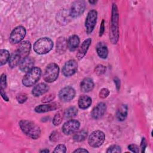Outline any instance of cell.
<instances>
[{
  "mask_svg": "<svg viewBox=\"0 0 153 153\" xmlns=\"http://www.w3.org/2000/svg\"><path fill=\"white\" fill-rule=\"evenodd\" d=\"M109 39L113 44H116L119 39V13L115 4L112 7Z\"/></svg>",
  "mask_w": 153,
  "mask_h": 153,
  "instance_id": "6da1fadb",
  "label": "cell"
},
{
  "mask_svg": "<svg viewBox=\"0 0 153 153\" xmlns=\"http://www.w3.org/2000/svg\"><path fill=\"white\" fill-rule=\"evenodd\" d=\"M19 126L23 133L32 139H37L40 136L39 127L31 121L22 120L19 122Z\"/></svg>",
  "mask_w": 153,
  "mask_h": 153,
  "instance_id": "7a4b0ae2",
  "label": "cell"
},
{
  "mask_svg": "<svg viewBox=\"0 0 153 153\" xmlns=\"http://www.w3.org/2000/svg\"><path fill=\"white\" fill-rule=\"evenodd\" d=\"M53 47V41L47 37L38 39L33 44V50L38 54H47L52 50Z\"/></svg>",
  "mask_w": 153,
  "mask_h": 153,
  "instance_id": "3957f363",
  "label": "cell"
},
{
  "mask_svg": "<svg viewBox=\"0 0 153 153\" xmlns=\"http://www.w3.org/2000/svg\"><path fill=\"white\" fill-rule=\"evenodd\" d=\"M41 70L38 67H33L27 72L22 79V84L26 87H31L35 84L40 79Z\"/></svg>",
  "mask_w": 153,
  "mask_h": 153,
  "instance_id": "277c9868",
  "label": "cell"
},
{
  "mask_svg": "<svg viewBox=\"0 0 153 153\" xmlns=\"http://www.w3.org/2000/svg\"><path fill=\"white\" fill-rule=\"evenodd\" d=\"M59 67L55 63H50L45 68L44 72V79L47 82H52L56 80L59 76Z\"/></svg>",
  "mask_w": 153,
  "mask_h": 153,
  "instance_id": "5b68a950",
  "label": "cell"
},
{
  "mask_svg": "<svg viewBox=\"0 0 153 153\" xmlns=\"http://www.w3.org/2000/svg\"><path fill=\"white\" fill-rule=\"evenodd\" d=\"M105 135L102 131L95 130L93 131L88 137V143L93 148L100 146L104 142Z\"/></svg>",
  "mask_w": 153,
  "mask_h": 153,
  "instance_id": "8992f818",
  "label": "cell"
},
{
  "mask_svg": "<svg viewBox=\"0 0 153 153\" xmlns=\"http://www.w3.org/2000/svg\"><path fill=\"white\" fill-rule=\"evenodd\" d=\"M26 29L23 26L16 27L11 32L10 36V41L11 44H17L21 42L26 35Z\"/></svg>",
  "mask_w": 153,
  "mask_h": 153,
  "instance_id": "52a82bcc",
  "label": "cell"
},
{
  "mask_svg": "<svg viewBox=\"0 0 153 153\" xmlns=\"http://www.w3.org/2000/svg\"><path fill=\"white\" fill-rule=\"evenodd\" d=\"M97 18V12L94 10H90L87 16L85 26L86 28V32L88 34L91 33L93 30L95 25L96 24Z\"/></svg>",
  "mask_w": 153,
  "mask_h": 153,
  "instance_id": "ba28073f",
  "label": "cell"
},
{
  "mask_svg": "<svg viewBox=\"0 0 153 153\" xmlns=\"http://www.w3.org/2000/svg\"><path fill=\"white\" fill-rule=\"evenodd\" d=\"M85 8V2L84 1H76L74 2L70 9L69 15L72 18L80 16L84 11Z\"/></svg>",
  "mask_w": 153,
  "mask_h": 153,
  "instance_id": "9c48e42d",
  "label": "cell"
},
{
  "mask_svg": "<svg viewBox=\"0 0 153 153\" xmlns=\"http://www.w3.org/2000/svg\"><path fill=\"white\" fill-rule=\"evenodd\" d=\"M79 127L80 123L78 120H70L64 123L62 126V131L65 134L69 135L76 131Z\"/></svg>",
  "mask_w": 153,
  "mask_h": 153,
  "instance_id": "30bf717a",
  "label": "cell"
},
{
  "mask_svg": "<svg viewBox=\"0 0 153 153\" xmlns=\"http://www.w3.org/2000/svg\"><path fill=\"white\" fill-rule=\"evenodd\" d=\"M78 69V63L75 60H69L65 63L63 68L62 73L66 77L71 76L75 74Z\"/></svg>",
  "mask_w": 153,
  "mask_h": 153,
  "instance_id": "8fae6325",
  "label": "cell"
},
{
  "mask_svg": "<svg viewBox=\"0 0 153 153\" xmlns=\"http://www.w3.org/2000/svg\"><path fill=\"white\" fill-rule=\"evenodd\" d=\"M75 90L70 86H67L61 89L59 93V97L63 102H69L74 98Z\"/></svg>",
  "mask_w": 153,
  "mask_h": 153,
  "instance_id": "7c38bea8",
  "label": "cell"
},
{
  "mask_svg": "<svg viewBox=\"0 0 153 153\" xmlns=\"http://www.w3.org/2000/svg\"><path fill=\"white\" fill-rule=\"evenodd\" d=\"M106 110V105L104 102H100L96 106H95L91 112V115L93 118L97 120L101 118Z\"/></svg>",
  "mask_w": 153,
  "mask_h": 153,
  "instance_id": "4fadbf2b",
  "label": "cell"
},
{
  "mask_svg": "<svg viewBox=\"0 0 153 153\" xmlns=\"http://www.w3.org/2000/svg\"><path fill=\"white\" fill-rule=\"evenodd\" d=\"M34 59L31 57H26L20 61L19 68L20 70L23 72H27L30 71L32 68H33L34 65Z\"/></svg>",
  "mask_w": 153,
  "mask_h": 153,
  "instance_id": "5bb4252c",
  "label": "cell"
},
{
  "mask_svg": "<svg viewBox=\"0 0 153 153\" xmlns=\"http://www.w3.org/2000/svg\"><path fill=\"white\" fill-rule=\"evenodd\" d=\"M30 48L31 44L28 41H24L20 44L17 50L19 52L22 59L27 57L30 51Z\"/></svg>",
  "mask_w": 153,
  "mask_h": 153,
  "instance_id": "9a60e30c",
  "label": "cell"
},
{
  "mask_svg": "<svg viewBox=\"0 0 153 153\" xmlns=\"http://www.w3.org/2000/svg\"><path fill=\"white\" fill-rule=\"evenodd\" d=\"M48 85L45 83L41 82L37 84L33 88L32 94L35 97H38L47 93L48 91Z\"/></svg>",
  "mask_w": 153,
  "mask_h": 153,
  "instance_id": "2e32d148",
  "label": "cell"
},
{
  "mask_svg": "<svg viewBox=\"0 0 153 153\" xmlns=\"http://www.w3.org/2000/svg\"><path fill=\"white\" fill-rule=\"evenodd\" d=\"M58 108V103H52L50 104L40 105L35 108V111L38 113H44L51 111H54Z\"/></svg>",
  "mask_w": 153,
  "mask_h": 153,
  "instance_id": "e0dca14e",
  "label": "cell"
},
{
  "mask_svg": "<svg viewBox=\"0 0 153 153\" xmlns=\"http://www.w3.org/2000/svg\"><path fill=\"white\" fill-rule=\"evenodd\" d=\"M91 43V39L90 38H87L82 42L76 54V57L79 60H81L84 57V56L85 55Z\"/></svg>",
  "mask_w": 153,
  "mask_h": 153,
  "instance_id": "ac0fdd59",
  "label": "cell"
},
{
  "mask_svg": "<svg viewBox=\"0 0 153 153\" xmlns=\"http://www.w3.org/2000/svg\"><path fill=\"white\" fill-rule=\"evenodd\" d=\"M68 47V41L66 38L60 36L56 41V51L59 54L64 53Z\"/></svg>",
  "mask_w": 153,
  "mask_h": 153,
  "instance_id": "d6986e66",
  "label": "cell"
},
{
  "mask_svg": "<svg viewBox=\"0 0 153 153\" xmlns=\"http://www.w3.org/2000/svg\"><path fill=\"white\" fill-rule=\"evenodd\" d=\"M94 88V82L90 78H85L80 84L81 90L84 93H87L93 90Z\"/></svg>",
  "mask_w": 153,
  "mask_h": 153,
  "instance_id": "ffe728a7",
  "label": "cell"
},
{
  "mask_svg": "<svg viewBox=\"0 0 153 153\" xmlns=\"http://www.w3.org/2000/svg\"><path fill=\"white\" fill-rule=\"evenodd\" d=\"M128 114V107L127 105H121L117 109L116 112V118L120 121H123L126 120Z\"/></svg>",
  "mask_w": 153,
  "mask_h": 153,
  "instance_id": "44dd1931",
  "label": "cell"
},
{
  "mask_svg": "<svg viewBox=\"0 0 153 153\" xmlns=\"http://www.w3.org/2000/svg\"><path fill=\"white\" fill-rule=\"evenodd\" d=\"M22 59V57L18 51V50H16L14 51L12 54L11 55L9 60H8V65L11 68H15L17 65H19Z\"/></svg>",
  "mask_w": 153,
  "mask_h": 153,
  "instance_id": "7402d4cb",
  "label": "cell"
},
{
  "mask_svg": "<svg viewBox=\"0 0 153 153\" xmlns=\"http://www.w3.org/2000/svg\"><path fill=\"white\" fill-rule=\"evenodd\" d=\"M91 104V99L87 95H81L78 99V105L80 109H85L90 107Z\"/></svg>",
  "mask_w": 153,
  "mask_h": 153,
  "instance_id": "603a6c76",
  "label": "cell"
},
{
  "mask_svg": "<svg viewBox=\"0 0 153 153\" xmlns=\"http://www.w3.org/2000/svg\"><path fill=\"white\" fill-rule=\"evenodd\" d=\"M79 44V38L76 35L71 36L68 41V47L71 51H74L76 50Z\"/></svg>",
  "mask_w": 153,
  "mask_h": 153,
  "instance_id": "cb8c5ba5",
  "label": "cell"
},
{
  "mask_svg": "<svg viewBox=\"0 0 153 153\" xmlns=\"http://www.w3.org/2000/svg\"><path fill=\"white\" fill-rule=\"evenodd\" d=\"M96 52L98 56L103 59L107 58L108 55V50L107 47L102 42H99L96 46Z\"/></svg>",
  "mask_w": 153,
  "mask_h": 153,
  "instance_id": "d4e9b609",
  "label": "cell"
},
{
  "mask_svg": "<svg viewBox=\"0 0 153 153\" xmlns=\"http://www.w3.org/2000/svg\"><path fill=\"white\" fill-rule=\"evenodd\" d=\"M78 114V109L75 106H71L66 109L64 113L65 118L69 119L75 117Z\"/></svg>",
  "mask_w": 153,
  "mask_h": 153,
  "instance_id": "484cf974",
  "label": "cell"
},
{
  "mask_svg": "<svg viewBox=\"0 0 153 153\" xmlns=\"http://www.w3.org/2000/svg\"><path fill=\"white\" fill-rule=\"evenodd\" d=\"M10 53L8 50L2 49L0 50V64L1 66L5 65L10 59Z\"/></svg>",
  "mask_w": 153,
  "mask_h": 153,
  "instance_id": "4316f807",
  "label": "cell"
},
{
  "mask_svg": "<svg viewBox=\"0 0 153 153\" xmlns=\"http://www.w3.org/2000/svg\"><path fill=\"white\" fill-rule=\"evenodd\" d=\"M87 136V131L85 130H82L76 132L74 134L73 136V139L76 142H82L84 140Z\"/></svg>",
  "mask_w": 153,
  "mask_h": 153,
  "instance_id": "83f0119b",
  "label": "cell"
},
{
  "mask_svg": "<svg viewBox=\"0 0 153 153\" xmlns=\"http://www.w3.org/2000/svg\"><path fill=\"white\" fill-rule=\"evenodd\" d=\"M62 118H63V115H62V114L61 113V112L59 111V112H57L53 117V124L54 126L59 125L62 123Z\"/></svg>",
  "mask_w": 153,
  "mask_h": 153,
  "instance_id": "f1b7e54d",
  "label": "cell"
},
{
  "mask_svg": "<svg viewBox=\"0 0 153 153\" xmlns=\"http://www.w3.org/2000/svg\"><path fill=\"white\" fill-rule=\"evenodd\" d=\"M94 72L97 75H101L106 72V67L102 65H98L95 67Z\"/></svg>",
  "mask_w": 153,
  "mask_h": 153,
  "instance_id": "f546056e",
  "label": "cell"
},
{
  "mask_svg": "<svg viewBox=\"0 0 153 153\" xmlns=\"http://www.w3.org/2000/svg\"><path fill=\"white\" fill-rule=\"evenodd\" d=\"M121 152V147L117 145H111L108 148L106 151L107 153H114V152Z\"/></svg>",
  "mask_w": 153,
  "mask_h": 153,
  "instance_id": "4dcf8cb0",
  "label": "cell"
},
{
  "mask_svg": "<svg viewBox=\"0 0 153 153\" xmlns=\"http://www.w3.org/2000/svg\"><path fill=\"white\" fill-rule=\"evenodd\" d=\"M16 99L17 100V102L19 103H23L24 102H25L27 99V94L26 93H20L19 94L17 95L16 96Z\"/></svg>",
  "mask_w": 153,
  "mask_h": 153,
  "instance_id": "1f68e13d",
  "label": "cell"
},
{
  "mask_svg": "<svg viewBox=\"0 0 153 153\" xmlns=\"http://www.w3.org/2000/svg\"><path fill=\"white\" fill-rule=\"evenodd\" d=\"M66 151V147L63 144H60L56 146L54 150L53 151L54 152H59V153H65Z\"/></svg>",
  "mask_w": 153,
  "mask_h": 153,
  "instance_id": "d6a6232c",
  "label": "cell"
},
{
  "mask_svg": "<svg viewBox=\"0 0 153 153\" xmlns=\"http://www.w3.org/2000/svg\"><path fill=\"white\" fill-rule=\"evenodd\" d=\"M109 94V91L106 88H103L100 90L99 92V97L102 99H105L108 96Z\"/></svg>",
  "mask_w": 153,
  "mask_h": 153,
  "instance_id": "836d02e7",
  "label": "cell"
},
{
  "mask_svg": "<svg viewBox=\"0 0 153 153\" xmlns=\"http://www.w3.org/2000/svg\"><path fill=\"white\" fill-rule=\"evenodd\" d=\"M7 87V76L5 74H2L1 76V88L5 89Z\"/></svg>",
  "mask_w": 153,
  "mask_h": 153,
  "instance_id": "e575fe53",
  "label": "cell"
},
{
  "mask_svg": "<svg viewBox=\"0 0 153 153\" xmlns=\"http://www.w3.org/2000/svg\"><path fill=\"white\" fill-rule=\"evenodd\" d=\"M55 97V95L54 94H50L47 96H45L42 99V102L44 103H48L50 102V101L53 100Z\"/></svg>",
  "mask_w": 153,
  "mask_h": 153,
  "instance_id": "d590c367",
  "label": "cell"
},
{
  "mask_svg": "<svg viewBox=\"0 0 153 153\" xmlns=\"http://www.w3.org/2000/svg\"><path fill=\"white\" fill-rule=\"evenodd\" d=\"M128 149H130L133 152L138 153L139 152V146L137 145H135V144H130V145H129L128 146Z\"/></svg>",
  "mask_w": 153,
  "mask_h": 153,
  "instance_id": "8d00e7d4",
  "label": "cell"
},
{
  "mask_svg": "<svg viewBox=\"0 0 153 153\" xmlns=\"http://www.w3.org/2000/svg\"><path fill=\"white\" fill-rule=\"evenodd\" d=\"M147 146V142L145 139V137H143L142 139V141H141V143H140V148H141V152H143L145 151V148Z\"/></svg>",
  "mask_w": 153,
  "mask_h": 153,
  "instance_id": "74e56055",
  "label": "cell"
},
{
  "mask_svg": "<svg viewBox=\"0 0 153 153\" xmlns=\"http://www.w3.org/2000/svg\"><path fill=\"white\" fill-rule=\"evenodd\" d=\"M105 31V20H102L100 26V30H99V36H101L103 34Z\"/></svg>",
  "mask_w": 153,
  "mask_h": 153,
  "instance_id": "f35d334b",
  "label": "cell"
},
{
  "mask_svg": "<svg viewBox=\"0 0 153 153\" xmlns=\"http://www.w3.org/2000/svg\"><path fill=\"white\" fill-rule=\"evenodd\" d=\"M58 133L56 132V131H53L51 135H50V139L51 141H55L56 140L58 139V137H57V135H58Z\"/></svg>",
  "mask_w": 153,
  "mask_h": 153,
  "instance_id": "ab89813d",
  "label": "cell"
},
{
  "mask_svg": "<svg viewBox=\"0 0 153 153\" xmlns=\"http://www.w3.org/2000/svg\"><path fill=\"white\" fill-rule=\"evenodd\" d=\"M1 95L2 96V97L3 98V99L7 102H8L9 100V98L7 96V94L5 93V92L4 91V89L3 88H1Z\"/></svg>",
  "mask_w": 153,
  "mask_h": 153,
  "instance_id": "60d3db41",
  "label": "cell"
},
{
  "mask_svg": "<svg viewBox=\"0 0 153 153\" xmlns=\"http://www.w3.org/2000/svg\"><path fill=\"white\" fill-rule=\"evenodd\" d=\"M114 83H115V84L116 85L117 90H119V89L120 88V79L118 77H115L114 79Z\"/></svg>",
  "mask_w": 153,
  "mask_h": 153,
  "instance_id": "b9f144b4",
  "label": "cell"
},
{
  "mask_svg": "<svg viewBox=\"0 0 153 153\" xmlns=\"http://www.w3.org/2000/svg\"><path fill=\"white\" fill-rule=\"evenodd\" d=\"M74 152H88V151L84 149V148H79L76 149H75Z\"/></svg>",
  "mask_w": 153,
  "mask_h": 153,
  "instance_id": "7bdbcfd3",
  "label": "cell"
},
{
  "mask_svg": "<svg viewBox=\"0 0 153 153\" xmlns=\"http://www.w3.org/2000/svg\"><path fill=\"white\" fill-rule=\"evenodd\" d=\"M40 152H45V153H47V152H49V150L47 149H42V150L40 151Z\"/></svg>",
  "mask_w": 153,
  "mask_h": 153,
  "instance_id": "ee69618b",
  "label": "cell"
},
{
  "mask_svg": "<svg viewBox=\"0 0 153 153\" xmlns=\"http://www.w3.org/2000/svg\"><path fill=\"white\" fill-rule=\"evenodd\" d=\"M88 2L90 4H96L97 2V1H89Z\"/></svg>",
  "mask_w": 153,
  "mask_h": 153,
  "instance_id": "f6af8a7d",
  "label": "cell"
}]
</instances>
